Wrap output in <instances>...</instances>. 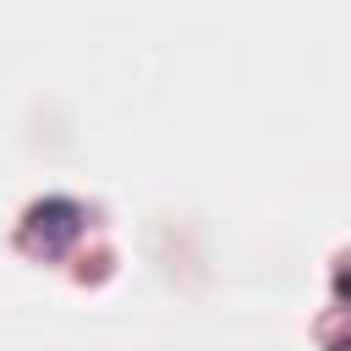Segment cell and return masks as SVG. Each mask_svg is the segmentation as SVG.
I'll list each match as a JSON object with an SVG mask.
<instances>
[{
	"label": "cell",
	"instance_id": "1",
	"mask_svg": "<svg viewBox=\"0 0 351 351\" xmlns=\"http://www.w3.org/2000/svg\"><path fill=\"white\" fill-rule=\"evenodd\" d=\"M38 219H49V236H38L44 247H60L66 236H77V208L71 203H44V208H33Z\"/></svg>",
	"mask_w": 351,
	"mask_h": 351
}]
</instances>
